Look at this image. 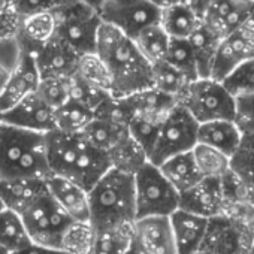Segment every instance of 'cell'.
<instances>
[{
	"instance_id": "cell-37",
	"label": "cell",
	"mask_w": 254,
	"mask_h": 254,
	"mask_svg": "<svg viewBox=\"0 0 254 254\" xmlns=\"http://www.w3.org/2000/svg\"><path fill=\"white\" fill-rule=\"evenodd\" d=\"M232 172L251 190L254 189V133L244 135L230 157Z\"/></svg>"
},
{
	"instance_id": "cell-35",
	"label": "cell",
	"mask_w": 254,
	"mask_h": 254,
	"mask_svg": "<svg viewBox=\"0 0 254 254\" xmlns=\"http://www.w3.org/2000/svg\"><path fill=\"white\" fill-rule=\"evenodd\" d=\"M108 156L111 159L112 168H117L120 171L133 175L148 162L147 153L132 138V135L129 138H126L123 142H120L112 151L108 153Z\"/></svg>"
},
{
	"instance_id": "cell-53",
	"label": "cell",
	"mask_w": 254,
	"mask_h": 254,
	"mask_svg": "<svg viewBox=\"0 0 254 254\" xmlns=\"http://www.w3.org/2000/svg\"><path fill=\"white\" fill-rule=\"evenodd\" d=\"M248 200L254 205V189L250 190V193H248Z\"/></svg>"
},
{
	"instance_id": "cell-25",
	"label": "cell",
	"mask_w": 254,
	"mask_h": 254,
	"mask_svg": "<svg viewBox=\"0 0 254 254\" xmlns=\"http://www.w3.org/2000/svg\"><path fill=\"white\" fill-rule=\"evenodd\" d=\"M56 15L54 11L35 14L21 21L17 39L23 50L36 53L48 41L56 36Z\"/></svg>"
},
{
	"instance_id": "cell-40",
	"label": "cell",
	"mask_w": 254,
	"mask_h": 254,
	"mask_svg": "<svg viewBox=\"0 0 254 254\" xmlns=\"http://www.w3.org/2000/svg\"><path fill=\"white\" fill-rule=\"evenodd\" d=\"M165 60L181 72H184L186 75H189L190 78H199L196 57L189 39H171V45Z\"/></svg>"
},
{
	"instance_id": "cell-56",
	"label": "cell",
	"mask_w": 254,
	"mask_h": 254,
	"mask_svg": "<svg viewBox=\"0 0 254 254\" xmlns=\"http://www.w3.org/2000/svg\"><path fill=\"white\" fill-rule=\"evenodd\" d=\"M5 209V205H3V202H2V199H0V212H2Z\"/></svg>"
},
{
	"instance_id": "cell-41",
	"label": "cell",
	"mask_w": 254,
	"mask_h": 254,
	"mask_svg": "<svg viewBox=\"0 0 254 254\" xmlns=\"http://www.w3.org/2000/svg\"><path fill=\"white\" fill-rule=\"evenodd\" d=\"M221 82L233 97L254 93V59L241 63Z\"/></svg>"
},
{
	"instance_id": "cell-16",
	"label": "cell",
	"mask_w": 254,
	"mask_h": 254,
	"mask_svg": "<svg viewBox=\"0 0 254 254\" xmlns=\"http://www.w3.org/2000/svg\"><path fill=\"white\" fill-rule=\"evenodd\" d=\"M41 82V72L38 69L33 53L21 48L20 62L12 72L5 90L0 94V109L6 112L23 100L30 93H35Z\"/></svg>"
},
{
	"instance_id": "cell-13",
	"label": "cell",
	"mask_w": 254,
	"mask_h": 254,
	"mask_svg": "<svg viewBox=\"0 0 254 254\" xmlns=\"http://www.w3.org/2000/svg\"><path fill=\"white\" fill-rule=\"evenodd\" d=\"M133 247L141 254H178L169 217H141L133 221Z\"/></svg>"
},
{
	"instance_id": "cell-23",
	"label": "cell",
	"mask_w": 254,
	"mask_h": 254,
	"mask_svg": "<svg viewBox=\"0 0 254 254\" xmlns=\"http://www.w3.org/2000/svg\"><path fill=\"white\" fill-rule=\"evenodd\" d=\"M242 132L235 120H214L199 124L197 142L214 147L227 156H233L241 144Z\"/></svg>"
},
{
	"instance_id": "cell-34",
	"label": "cell",
	"mask_w": 254,
	"mask_h": 254,
	"mask_svg": "<svg viewBox=\"0 0 254 254\" xmlns=\"http://www.w3.org/2000/svg\"><path fill=\"white\" fill-rule=\"evenodd\" d=\"M133 41L138 50L151 64L163 62L171 45V36L160 26V23L145 27L133 38Z\"/></svg>"
},
{
	"instance_id": "cell-14",
	"label": "cell",
	"mask_w": 254,
	"mask_h": 254,
	"mask_svg": "<svg viewBox=\"0 0 254 254\" xmlns=\"http://www.w3.org/2000/svg\"><path fill=\"white\" fill-rule=\"evenodd\" d=\"M250 59H254V30L244 24L242 29L223 38L211 78L223 81L233 69Z\"/></svg>"
},
{
	"instance_id": "cell-8",
	"label": "cell",
	"mask_w": 254,
	"mask_h": 254,
	"mask_svg": "<svg viewBox=\"0 0 254 254\" xmlns=\"http://www.w3.org/2000/svg\"><path fill=\"white\" fill-rule=\"evenodd\" d=\"M181 103L199 124L235 118V97L221 81L214 78L194 79L181 99Z\"/></svg>"
},
{
	"instance_id": "cell-47",
	"label": "cell",
	"mask_w": 254,
	"mask_h": 254,
	"mask_svg": "<svg viewBox=\"0 0 254 254\" xmlns=\"http://www.w3.org/2000/svg\"><path fill=\"white\" fill-rule=\"evenodd\" d=\"M11 254H67V253L63 251L62 248H53V247H45V245L32 242L26 248L15 251V253H11Z\"/></svg>"
},
{
	"instance_id": "cell-20",
	"label": "cell",
	"mask_w": 254,
	"mask_h": 254,
	"mask_svg": "<svg viewBox=\"0 0 254 254\" xmlns=\"http://www.w3.org/2000/svg\"><path fill=\"white\" fill-rule=\"evenodd\" d=\"M178 254H197L203 244L209 218L178 208L171 217Z\"/></svg>"
},
{
	"instance_id": "cell-26",
	"label": "cell",
	"mask_w": 254,
	"mask_h": 254,
	"mask_svg": "<svg viewBox=\"0 0 254 254\" xmlns=\"http://www.w3.org/2000/svg\"><path fill=\"white\" fill-rule=\"evenodd\" d=\"M203 23V17L184 2L162 9L160 26L171 39H189Z\"/></svg>"
},
{
	"instance_id": "cell-17",
	"label": "cell",
	"mask_w": 254,
	"mask_h": 254,
	"mask_svg": "<svg viewBox=\"0 0 254 254\" xmlns=\"http://www.w3.org/2000/svg\"><path fill=\"white\" fill-rule=\"evenodd\" d=\"M226 197L221 178H203L190 190L180 194V208L212 218L223 212Z\"/></svg>"
},
{
	"instance_id": "cell-11",
	"label": "cell",
	"mask_w": 254,
	"mask_h": 254,
	"mask_svg": "<svg viewBox=\"0 0 254 254\" xmlns=\"http://www.w3.org/2000/svg\"><path fill=\"white\" fill-rule=\"evenodd\" d=\"M99 12L103 23L114 26L133 39L145 27L160 23L162 9L150 3L148 0H139L129 5L103 3Z\"/></svg>"
},
{
	"instance_id": "cell-15",
	"label": "cell",
	"mask_w": 254,
	"mask_h": 254,
	"mask_svg": "<svg viewBox=\"0 0 254 254\" xmlns=\"http://www.w3.org/2000/svg\"><path fill=\"white\" fill-rule=\"evenodd\" d=\"M254 12V0H217L203 15V23L221 39L242 29Z\"/></svg>"
},
{
	"instance_id": "cell-38",
	"label": "cell",
	"mask_w": 254,
	"mask_h": 254,
	"mask_svg": "<svg viewBox=\"0 0 254 254\" xmlns=\"http://www.w3.org/2000/svg\"><path fill=\"white\" fill-rule=\"evenodd\" d=\"M96 229L90 221L73 220L63 233L60 248L67 254H88L94 241Z\"/></svg>"
},
{
	"instance_id": "cell-44",
	"label": "cell",
	"mask_w": 254,
	"mask_h": 254,
	"mask_svg": "<svg viewBox=\"0 0 254 254\" xmlns=\"http://www.w3.org/2000/svg\"><path fill=\"white\" fill-rule=\"evenodd\" d=\"M235 123L242 135L254 133V93L235 97Z\"/></svg>"
},
{
	"instance_id": "cell-33",
	"label": "cell",
	"mask_w": 254,
	"mask_h": 254,
	"mask_svg": "<svg viewBox=\"0 0 254 254\" xmlns=\"http://www.w3.org/2000/svg\"><path fill=\"white\" fill-rule=\"evenodd\" d=\"M166 115H133L126 120L127 126H129V132H130L132 138L147 153L148 160H150V156L157 144V139H159V135H160Z\"/></svg>"
},
{
	"instance_id": "cell-1",
	"label": "cell",
	"mask_w": 254,
	"mask_h": 254,
	"mask_svg": "<svg viewBox=\"0 0 254 254\" xmlns=\"http://www.w3.org/2000/svg\"><path fill=\"white\" fill-rule=\"evenodd\" d=\"M96 53L112 76V94L120 99L153 87V64L135 41L108 23H102Z\"/></svg>"
},
{
	"instance_id": "cell-30",
	"label": "cell",
	"mask_w": 254,
	"mask_h": 254,
	"mask_svg": "<svg viewBox=\"0 0 254 254\" xmlns=\"http://www.w3.org/2000/svg\"><path fill=\"white\" fill-rule=\"evenodd\" d=\"M32 242L26 223L18 212L8 208L0 212V244L9 253L20 251Z\"/></svg>"
},
{
	"instance_id": "cell-58",
	"label": "cell",
	"mask_w": 254,
	"mask_h": 254,
	"mask_svg": "<svg viewBox=\"0 0 254 254\" xmlns=\"http://www.w3.org/2000/svg\"><path fill=\"white\" fill-rule=\"evenodd\" d=\"M248 254H254V247H253V248H251V251H250V253H248Z\"/></svg>"
},
{
	"instance_id": "cell-2",
	"label": "cell",
	"mask_w": 254,
	"mask_h": 254,
	"mask_svg": "<svg viewBox=\"0 0 254 254\" xmlns=\"http://www.w3.org/2000/svg\"><path fill=\"white\" fill-rule=\"evenodd\" d=\"M47 153L51 174L72 180L88 191L112 168L108 153L88 142L82 133L57 129L47 133Z\"/></svg>"
},
{
	"instance_id": "cell-50",
	"label": "cell",
	"mask_w": 254,
	"mask_h": 254,
	"mask_svg": "<svg viewBox=\"0 0 254 254\" xmlns=\"http://www.w3.org/2000/svg\"><path fill=\"white\" fill-rule=\"evenodd\" d=\"M244 224H245V227H247V230H248V233H250V236L253 239V244H254V205H253L251 211L248 212V215L245 217Z\"/></svg>"
},
{
	"instance_id": "cell-7",
	"label": "cell",
	"mask_w": 254,
	"mask_h": 254,
	"mask_svg": "<svg viewBox=\"0 0 254 254\" xmlns=\"http://www.w3.org/2000/svg\"><path fill=\"white\" fill-rule=\"evenodd\" d=\"M35 244L60 248L63 233L73 221L45 187L21 214Z\"/></svg>"
},
{
	"instance_id": "cell-42",
	"label": "cell",
	"mask_w": 254,
	"mask_h": 254,
	"mask_svg": "<svg viewBox=\"0 0 254 254\" xmlns=\"http://www.w3.org/2000/svg\"><path fill=\"white\" fill-rule=\"evenodd\" d=\"M54 109L62 106L70 97V76H45L41 78L36 90Z\"/></svg>"
},
{
	"instance_id": "cell-31",
	"label": "cell",
	"mask_w": 254,
	"mask_h": 254,
	"mask_svg": "<svg viewBox=\"0 0 254 254\" xmlns=\"http://www.w3.org/2000/svg\"><path fill=\"white\" fill-rule=\"evenodd\" d=\"M193 81V78H190L166 60L153 64V85L160 91L178 99L180 102Z\"/></svg>"
},
{
	"instance_id": "cell-19",
	"label": "cell",
	"mask_w": 254,
	"mask_h": 254,
	"mask_svg": "<svg viewBox=\"0 0 254 254\" xmlns=\"http://www.w3.org/2000/svg\"><path fill=\"white\" fill-rule=\"evenodd\" d=\"M180 100L160 91L154 85L117 99L118 112L124 120L133 115H166Z\"/></svg>"
},
{
	"instance_id": "cell-6",
	"label": "cell",
	"mask_w": 254,
	"mask_h": 254,
	"mask_svg": "<svg viewBox=\"0 0 254 254\" xmlns=\"http://www.w3.org/2000/svg\"><path fill=\"white\" fill-rule=\"evenodd\" d=\"M136 218L171 217L180 208V193L150 160L135 174Z\"/></svg>"
},
{
	"instance_id": "cell-55",
	"label": "cell",
	"mask_w": 254,
	"mask_h": 254,
	"mask_svg": "<svg viewBox=\"0 0 254 254\" xmlns=\"http://www.w3.org/2000/svg\"><path fill=\"white\" fill-rule=\"evenodd\" d=\"M0 254H11V253H9V251H8L2 244H0Z\"/></svg>"
},
{
	"instance_id": "cell-4",
	"label": "cell",
	"mask_w": 254,
	"mask_h": 254,
	"mask_svg": "<svg viewBox=\"0 0 254 254\" xmlns=\"http://www.w3.org/2000/svg\"><path fill=\"white\" fill-rule=\"evenodd\" d=\"M94 229L132 224L136 220L135 175L111 168L88 191Z\"/></svg>"
},
{
	"instance_id": "cell-29",
	"label": "cell",
	"mask_w": 254,
	"mask_h": 254,
	"mask_svg": "<svg viewBox=\"0 0 254 254\" xmlns=\"http://www.w3.org/2000/svg\"><path fill=\"white\" fill-rule=\"evenodd\" d=\"M133 245V223L96 229L88 254H124Z\"/></svg>"
},
{
	"instance_id": "cell-10",
	"label": "cell",
	"mask_w": 254,
	"mask_h": 254,
	"mask_svg": "<svg viewBox=\"0 0 254 254\" xmlns=\"http://www.w3.org/2000/svg\"><path fill=\"white\" fill-rule=\"evenodd\" d=\"M254 247L244 223L224 214L209 218L208 230L199 253L203 254H248Z\"/></svg>"
},
{
	"instance_id": "cell-43",
	"label": "cell",
	"mask_w": 254,
	"mask_h": 254,
	"mask_svg": "<svg viewBox=\"0 0 254 254\" xmlns=\"http://www.w3.org/2000/svg\"><path fill=\"white\" fill-rule=\"evenodd\" d=\"M21 57V47L17 38L0 41V94L5 90L12 72Z\"/></svg>"
},
{
	"instance_id": "cell-18",
	"label": "cell",
	"mask_w": 254,
	"mask_h": 254,
	"mask_svg": "<svg viewBox=\"0 0 254 254\" xmlns=\"http://www.w3.org/2000/svg\"><path fill=\"white\" fill-rule=\"evenodd\" d=\"M41 78L72 76L78 69L79 54L64 41L54 36L36 53H33Z\"/></svg>"
},
{
	"instance_id": "cell-28",
	"label": "cell",
	"mask_w": 254,
	"mask_h": 254,
	"mask_svg": "<svg viewBox=\"0 0 254 254\" xmlns=\"http://www.w3.org/2000/svg\"><path fill=\"white\" fill-rule=\"evenodd\" d=\"M189 41L196 57L199 78H211L214 62L223 39L205 23H202L200 27L189 38Z\"/></svg>"
},
{
	"instance_id": "cell-49",
	"label": "cell",
	"mask_w": 254,
	"mask_h": 254,
	"mask_svg": "<svg viewBox=\"0 0 254 254\" xmlns=\"http://www.w3.org/2000/svg\"><path fill=\"white\" fill-rule=\"evenodd\" d=\"M62 3H85L100 11L105 0H57V5H62Z\"/></svg>"
},
{
	"instance_id": "cell-21",
	"label": "cell",
	"mask_w": 254,
	"mask_h": 254,
	"mask_svg": "<svg viewBox=\"0 0 254 254\" xmlns=\"http://www.w3.org/2000/svg\"><path fill=\"white\" fill-rule=\"evenodd\" d=\"M45 181L51 196L69 214L72 220L90 221L88 190H85L72 180L54 174H51Z\"/></svg>"
},
{
	"instance_id": "cell-12",
	"label": "cell",
	"mask_w": 254,
	"mask_h": 254,
	"mask_svg": "<svg viewBox=\"0 0 254 254\" xmlns=\"http://www.w3.org/2000/svg\"><path fill=\"white\" fill-rule=\"evenodd\" d=\"M2 121L27 130L50 133L56 130V109L35 91L3 112Z\"/></svg>"
},
{
	"instance_id": "cell-39",
	"label": "cell",
	"mask_w": 254,
	"mask_h": 254,
	"mask_svg": "<svg viewBox=\"0 0 254 254\" xmlns=\"http://www.w3.org/2000/svg\"><path fill=\"white\" fill-rule=\"evenodd\" d=\"M75 73H78L87 82L112 93V76L97 53L82 54L79 57L78 69Z\"/></svg>"
},
{
	"instance_id": "cell-3",
	"label": "cell",
	"mask_w": 254,
	"mask_h": 254,
	"mask_svg": "<svg viewBox=\"0 0 254 254\" xmlns=\"http://www.w3.org/2000/svg\"><path fill=\"white\" fill-rule=\"evenodd\" d=\"M50 175L47 133L0 123V180H47Z\"/></svg>"
},
{
	"instance_id": "cell-46",
	"label": "cell",
	"mask_w": 254,
	"mask_h": 254,
	"mask_svg": "<svg viewBox=\"0 0 254 254\" xmlns=\"http://www.w3.org/2000/svg\"><path fill=\"white\" fill-rule=\"evenodd\" d=\"M8 2L21 20L35 14L53 11L57 5V0H8Z\"/></svg>"
},
{
	"instance_id": "cell-51",
	"label": "cell",
	"mask_w": 254,
	"mask_h": 254,
	"mask_svg": "<svg viewBox=\"0 0 254 254\" xmlns=\"http://www.w3.org/2000/svg\"><path fill=\"white\" fill-rule=\"evenodd\" d=\"M150 3H153L154 6H157L159 9H165V8H169L178 2H181V0H148Z\"/></svg>"
},
{
	"instance_id": "cell-9",
	"label": "cell",
	"mask_w": 254,
	"mask_h": 254,
	"mask_svg": "<svg viewBox=\"0 0 254 254\" xmlns=\"http://www.w3.org/2000/svg\"><path fill=\"white\" fill-rule=\"evenodd\" d=\"M199 123L180 102L166 115L150 162L160 166L165 160L191 151L197 144Z\"/></svg>"
},
{
	"instance_id": "cell-24",
	"label": "cell",
	"mask_w": 254,
	"mask_h": 254,
	"mask_svg": "<svg viewBox=\"0 0 254 254\" xmlns=\"http://www.w3.org/2000/svg\"><path fill=\"white\" fill-rule=\"evenodd\" d=\"M45 187L47 181L42 178L0 180V199L5 208L21 215Z\"/></svg>"
},
{
	"instance_id": "cell-27",
	"label": "cell",
	"mask_w": 254,
	"mask_h": 254,
	"mask_svg": "<svg viewBox=\"0 0 254 254\" xmlns=\"http://www.w3.org/2000/svg\"><path fill=\"white\" fill-rule=\"evenodd\" d=\"M159 168L180 194L190 190L200 180H203V175L196 165L193 151L177 154L165 160Z\"/></svg>"
},
{
	"instance_id": "cell-22",
	"label": "cell",
	"mask_w": 254,
	"mask_h": 254,
	"mask_svg": "<svg viewBox=\"0 0 254 254\" xmlns=\"http://www.w3.org/2000/svg\"><path fill=\"white\" fill-rule=\"evenodd\" d=\"M82 136L99 150L109 153L120 142L129 138L130 132L127 121L121 117V114L117 109V112H114L112 115L96 117L84 129Z\"/></svg>"
},
{
	"instance_id": "cell-32",
	"label": "cell",
	"mask_w": 254,
	"mask_h": 254,
	"mask_svg": "<svg viewBox=\"0 0 254 254\" xmlns=\"http://www.w3.org/2000/svg\"><path fill=\"white\" fill-rule=\"evenodd\" d=\"M94 118L96 115L88 106L69 99L56 109V129L64 133H82Z\"/></svg>"
},
{
	"instance_id": "cell-54",
	"label": "cell",
	"mask_w": 254,
	"mask_h": 254,
	"mask_svg": "<svg viewBox=\"0 0 254 254\" xmlns=\"http://www.w3.org/2000/svg\"><path fill=\"white\" fill-rule=\"evenodd\" d=\"M124 254H141V253H139V251H138V250H136V248L132 245V248H130L129 251H127V253H124Z\"/></svg>"
},
{
	"instance_id": "cell-36",
	"label": "cell",
	"mask_w": 254,
	"mask_h": 254,
	"mask_svg": "<svg viewBox=\"0 0 254 254\" xmlns=\"http://www.w3.org/2000/svg\"><path fill=\"white\" fill-rule=\"evenodd\" d=\"M191 151L203 178H223L230 172V156L223 151L200 142Z\"/></svg>"
},
{
	"instance_id": "cell-57",
	"label": "cell",
	"mask_w": 254,
	"mask_h": 254,
	"mask_svg": "<svg viewBox=\"0 0 254 254\" xmlns=\"http://www.w3.org/2000/svg\"><path fill=\"white\" fill-rule=\"evenodd\" d=\"M2 117H3V112H2V109H0V123H2Z\"/></svg>"
},
{
	"instance_id": "cell-59",
	"label": "cell",
	"mask_w": 254,
	"mask_h": 254,
	"mask_svg": "<svg viewBox=\"0 0 254 254\" xmlns=\"http://www.w3.org/2000/svg\"><path fill=\"white\" fill-rule=\"evenodd\" d=\"M197 254H203V253H197Z\"/></svg>"
},
{
	"instance_id": "cell-45",
	"label": "cell",
	"mask_w": 254,
	"mask_h": 254,
	"mask_svg": "<svg viewBox=\"0 0 254 254\" xmlns=\"http://www.w3.org/2000/svg\"><path fill=\"white\" fill-rule=\"evenodd\" d=\"M21 21L8 0H0V41L17 38Z\"/></svg>"
},
{
	"instance_id": "cell-5",
	"label": "cell",
	"mask_w": 254,
	"mask_h": 254,
	"mask_svg": "<svg viewBox=\"0 0 254 254\" xmlns=\"http://www.w3.org/2000/svg\"><path fill=\"white\" fill-rule=\"evenodd\" d=\"M56 36L72 47L79 56L96 53L102 17L99 9L85 3H62L53 9Z\"/></svg>"
},
{
	"instance_id": "cell-48",
	"label": "cell",
	"mask_w": 254,
	"mask_h": 254,
	"mask_svg": "<svg viewBox=\"0 0 254 254\" xmlns=\"http://www.w3.org/2000/svg\"><path fill=\"white\" fill-rule=\"evenodd\" d=\"M181 2L187 3L189 6H191L196 12H199V14L203 17L205 12H206V9H208L214 2H217V0H181Z\"/></svg>"
},
{
	"instance_id": "cell-52",
	"label": "cell",
	"mask_w": 254,
	"mask_h": 254,
	"mask_svg": "<svg viewBox=\"0 0 254 254\" xmlns=\"http://www.w3.org/2000/svg\"><path fill=\"white\" fill-rule=\"evenodd\" d=\"M135 2H139V0H105V3H111V5H129Z\"/></svg>"
}]
</instances>
